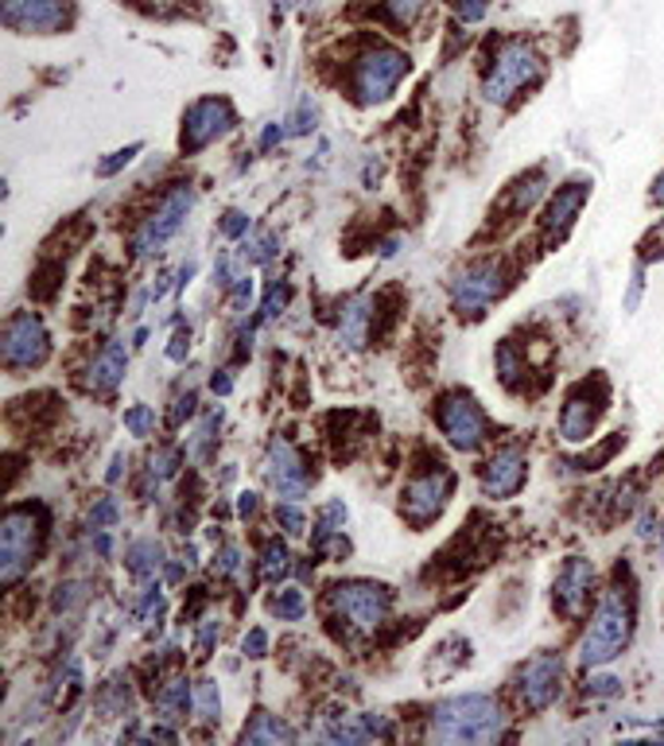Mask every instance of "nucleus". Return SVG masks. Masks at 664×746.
Masks as SVG:
<instances>
[{"mask_svg":"<svg viewBox=\"0 0 664 746\" xmlns=\"http://www.w3.org/2000/svg\"><path fill=\"white\" fill-rule=\"evenodd\" d=\"M528 478V459L516 448H501L482 471V494L486 498H513Z\"/></svg>","mask_w":664,"mask_h":746,"instance_id":"15","label":"nucleus"},{"mask_svg":"<svg viewBox=\"0 0 664 746\" xmlns=\"http://www.w3.org/2000/svg\"><path fill=\"white\" fill-rule=\"evenodd\" d=\"M265 649H268V634L265 630H253V634L245 638V653H250V657H265Z\"/></svg>","mask_w":664,"mask_h":746,"instance_id":"39","label":"nucleus"},{"mask_svg":"<svg viewBox=\"0 0 664 746\" xmlns=\"http://www.w3.org/2000/svg\"><path fill=\"white\" fill-rule=\"evenodd\" d=\"M245 743H280V738H295L292 731L280 723L277 716H268V711H260L257 719H253V728H245Z\"/></svg>","mask_w":664,"mask_h":746,"instance_id":"24","label":"nucleus"},{"mask_svg":"<svg viewBox=\"0 0 664 746\" xmlns=\"http://www.w3.org/2000/svg\"><path fill=\"white\" fill-rule=\"evenodd\" d=\"M4 20H9V28L55 31L66 24V4L63 0H9Z\"/></svg>","mask_w":664,"mask_h":746,"instance_id":"17","label":"nucleus"},{"mask_svg":"<svg viewBox=\"0 0 664 746\" xmlns=\"http://www.w3.org/2000/svg\"><path fill=\"white\" fill-rule=\"evenodd\" d=\"M618 689H622V681H618V677H606V672H602V677H590V681H587V696H614Z\"/></svg>","mask_w":664,"mask_h":746,"instance_id":"35","label":"nucleus"},{"mask_svg":"<svg viewBox=\"0 0 664 746\" xmlns=\"http://www.w3.org/2000/svg\"><path fill=\"white\" fill-rule=\"evenodd\" d=\"M250 299H253V280L250 276H238V284H233V304H238V308H245Z\"/></svg>","mask_w":664,"mask_h":746,"instance_id":"41","label":"nucleus"},{"mask_svg":"<svg viewBox=\"0 0 664 746\" xmlns=\"http://www.w3.org/2000/svg\"><path fill=\"white\" fill-rule=\"evenodd\" d=\"M194 708H199V716H203V719H218V711H221L218 684H214V681L199 684V692H194Z\"/></svg>","mask_w":664,"mask_h":746,"instance_id":"29","label":"nucleus"},{"mask_svg":"<svg viewBox=\"0 0 664 746\" xmlns=\"http://www.w3.org/2000/svg\"><path fill=\"white\" fill-rule=\"evenodd\" d=\"M187 708H191V689H187V681H167L164 689L156 692L159 719H183Z\"/></svg>","mask_w":664,"mask_h":746,"instance_id":"22","label":"nucleus"},{"mask_svg":"<svg viewBox=\"0 0 664 746\" xmlns=\"http://www.w3.org/2000/svg\"><path fill=\"white\" fill-rule=\"evenodd\" d=\"M563 692V661L560 657H533L516 677V696L528 711L552 708Z\"/></svg>","mask_w":664,"mask_h":746,"instance_id":"13","label":"nucleus"},{"mask_svg":"<svg viewBox=\"0 0 664 746\" xmlns=\"http://www.w3.org/2000/svg\"><path fill=\"white\" fill-rule=\"evenodd\" d=\"M288 568H292V556H288V544L280 541H268L265 544V556H260V571H265L268 583H280V579L288 576Z\"/></svg>","mask_w":664,"mask_h":746,"instance_id":"25","label":"nucleus"},{"mask_svg":"<svg viewBox=\"0 0 664 746\" xmlns=\"http://www.w3.org/2000/svg\"><path fill=\"white\" fill-rule=\"evenodd\" d=\"M451 490H455V475L451 471H443V466L416 475L412 483L405 486V517L412 525H427L432 517H439L443 513Z\"/></svg>","mask_w":664,"mask_h":746,"instance_id":"12","label":"nucleus"},{"mask_svg":"<svg viewBox=\"0 0 664 746\" xmlns=\"http://www.w3.org/2000/svg\"><path fill=\"white\" fill-rule=\"evenodd\" d=\"M439 432L455 451H478L489 439V420H486V412L478 409L474 397L451 393V397H443V404H439Z\"/></svg>","mask_w":664,"mask_h":746,"instance_id":"8","label":"nucleus"},{"mask_svg":"<svg viewBox=\"0 0 664 746\" xmlns=\"http://www.w3.org/2000/svg\"><path fill=\"white\" fill-rule=\"evenodd\" d=\"M498 373H501V382H506V385H513L516 377L525 373V358L516 355V346H513V343H506V346L498 350Z\"/></svg>","mask_w":664,"mask_h":746,"instance_id":"27","label":"nucleus"},{"mask_svg":"<svg viewBox=\"0 0 664 746\" xmlns=\"http://www.w3.org/2000/svg\"><path fill=\"white\" fill-rule=\"evenodd\" d=\"M385 9L393 16V24H412L420 16V9H424V0H385Z\"/></svg>","mask_w":664,"mask_h":746,"instance_id":"31","label":"nucleus"},{"mask_svg":"<svg viewBox=\"0 0 664 746\" xmlns=\"http://www.w3.org/2000/svg\"><path fill=\"white\" fill-rule=\"evenodd\" d=\"M533 78H540V59H536V51L525 43V39H513V43L501 47L494 66H489L486 98L489 102H509V98L525 90Z\"/></svg>","mask_w":664,"mask_h":746,"instance_id":"4","label":"nucleus"},{"mask_svg":"<svg viewBox=\"0 0 664 746\" xmlns=\"http://www.w3.org/2000/svg\"><path fill=\"white\" fill-rule=\"evenodd\" d=\"M408 75V59L393 47H373L358 59L354 66V93L358 102H385L388 93L397 90V82Z\"/></svg>","mask_w":664,"mask_h":746,"instance_id":"7","label":"nucleus"},{"mask_svg":"<svg viewBox=\"0 0 664 746\" xmlns=\"http://www.w3.org/2000/svg\"><path fill=\"white\" fill-rule=\"evenodd\" d=\"M78 599H82V588H78V583H63V588H59V595H55V606H59V610H71Z\"/></svg>","mask_w":664,"mask_h":746,"instance_id":"37","label":"nucleus"},{"mask_svg":"<svg viewBox=\"0 0 664 746\" xmlns=\"http://www.w3.org/2000/svg\"><path fill=\"white\" fill-rule=\"evenodd\" d=\"M238 513H241V517H253V513H257V494H241Z\"/></svg>","mask_w":664,"mask_h":746,"instance_id":"44","label":"nucleus"},{"mask_svg":"<svg viewBox=\"0 0 664 746\" xmlns=\"http://www.w3.org/2000/svg\"><path fill=\"white\" fill-rule=\"evenodd\" d=\"M117 502H113V498H102V502L93 505L90 510V525L93 529H110V525H117Z\"/></svg>","mask_w":664,"mask_h":746,"instance_id":"33","label":"nucleus"},{"mask_svg":"<svg viewBox=\"0 0 664 746\" xmlns=\"http://www.w3.org/2000/svg\"><path fill=\"white\" fill-rule=\"evenodd\" d=\"M506 711L498 699L482 696V692H467V696H451L435 704L427 728L439 743H498L506 735Z\"/></svg>","mask_w":664,"mask_h":746,"instance_id":"1","label":"nucleus"},{"mask_svg":"<svg viewBox=\"0 0 664 746\" xmlns=\"http://www.w3.org/2000/svg\"><path fill=\"white\" fill-rule=\"evenodd\" d=\"M164 568V549H159V541H152V537H144V541H137L129 549V571L132 576H156V571Z\"/></svg>","mask_w":664,"mask_h":746,"instance_id":"23","label":"nucleus"},{"mask_svg":"<svg viewBox=\"0 0 664 746\" xmlns=\"http://www.w3.org/2000/svg\"><path fill=\"white\" fill-rule=\"evenodd\" d=\"M191 206H194V191L187 183H179L176 191L164 195V203H159L156 210L140 222V230L132 233V253H137V257H152V253L164 249L167 237L179 233L183 218L191 215Z\"/></svg>","mask_w":664,"mask_h":746,"instance_id":"6","label":"nucleus"},{"mask_svg":"<svg viewBox=\"0 0 664 746\" xmlns=\"http://www.w3.org/2000/svg\"><path fill=\"white\" fill-rule=\"evenodd\" d=\"M39 541H43V513L39 510H9L0 529V579L16 583L36 564Z\"/></svg>","mask_w":664,"mask_h":746,"instance_id":"3","label":"nucleus"},{"mask_svg":"<svg viewBox=\"0 0 664 746\" xmlns=\"http://www.w3.org/2000/svg\"><path fill=\"white\" fill-rule=\"evenodd\" d=\"M191 412H194V393H187V397H179V401H176L171 424H183V416H191Z\"/></svg>","mask_w":664,"mask_h":746,"instance_id":"42","label":"nucleus"},{"mask_svg":"<svg viewBox=\"0 0 664 746\" xmlns=\"http://www.w3.org/2000/svg\"><path fill=\"white\" fill-rule=\"evenodd\" d=\"M265 478H268V486L284 498V502H299V498H307V490H311V471L304 466V455H299V451L280 436L268 443Z\"/></svg>","mask_w":664,"mask_h":746,"instance_id":"11","label":"nucleus"},{"mask_svg":"<svg viewBox=\"0 0 664 746\" xmlns=\"http://www.w3.org/2000/svg\"><path fill=\"white\" fill-rule=\"evenodd\" d=\"M583 203H587V186H583V183H572V191H560V195H556V203L548 206V215H545L548 237H563V233L572 230V222H575V215L583 210Z\"/></svg>","mask_w":664,"mask_h":746,"instance_id":"20","label":"nucleus"},{"mask_svg":"<svg viewBox=\"0 0 664 746\" xmlns=\"http://www.w3.org/2000/svg\"><path fill=\"white\" fill-rule=\"evenodd\" d=\"M284 299H288V288H280V284H277V288L268 292V299H265V316H268V319L280 316V308H284Z\"/></svg>","mask_w":664,"mask_h":746,"instance_id":"40","label":"nucleus"},{"mask_svg":"<svg viewBox=\"0 0 664 746\" xmlns=\"http://www.w3.org/2000/svg\"><path fill=\"white\" fill-rule=\"evenodd\" d=\"M137 152H140V144H132V149L117 152V156H113V159H105L102 168H98V176H113V171H117V168H120V164H129V159H132V156H137Z\"/></svg>","mask_w":664,"mask_h":746,"instance_id":"38","label":"nucleus"},{"mask_svg":"<svg viewBox=\"0 0 664 746\" xmlns=\"http://www.w3.org/2000/svg\"><path fill=\"white\" fill-rule=\"evenodd\" d=\"M0 355L9 370H31V365H43V358L51 355V338H47V326L39 323V316L31 311H20L4 323V343H0Z\"/></svg>","mask_w":664,"mask_h":746,"instance_id":"9","label":"nucleus"},{"mask_svg":"<svg viewBox=\"0 0 664 746\" xmlns=\"http://www.w3.org/2000/svg\"><path fill=\"white\" fill-rule=\"evenodd\" d=\"M125 365H129V350H125V343H105L102 355L90 362V377H86V385H90V393H113L120 385V377H125Z\"/></svg>","mask_w":664,"mask_h":746,"instance_id":"19","label":"nucleus"},{"mask_svg":"<svg viewBox=\"0 0 664 746\" xmlns=\"http://www.w3.org/2000/svg\"><path fill=\"white\" fill-rule=\"evenodd\" d=\"M277 522L284 525V532L288 537H299L304 532V513H299V505L295 502H284V505H277Z\"/></svg>","mask_w":664,"mask_h":746,"instance_id":"32","label":"nucleus"},{"mask_svg":"<svg viewBox=\"0 0 664 746\" xmlns=\"http://www.w3.org/2000/svg\"><path fill=\"white\" fill-rule=\"evenodd\" d=\"M230 125H233L230 105L218 102V98H206V102L191 105V113H187V121H183V149L187 152L206 149V144L218 140Z\"/></svg>","mask_w":664,"mask_h":746,"instance_id":"14","label":"nucleus"},{"mask_svg":"<svg viewBox=\"0 0 664 746\" xmlns=\"http://www.w3.org/2000/svg\"><path fill=\"white\" fill-rule=\"evenodd\" d=\"M272 610H277L280 618H288V622H295V618H304L307 610V599L299 588H284L277 599H272Z\"/></svg>","mask_w":664,"mask_h":746,"instance_id":"26","label":"nucleus"},{"mask_svg":"<svg viewBox=\"0 0 664 746\" xmlns=\"http://www.w3.org/2000/svg\"><path fill=\"white\" fill-rule=\"evenodd\" d=\"M167 358H171V362H183V358H187V335L171 338V346H167Z\"/></svg>","mask_w":664,"mask_h":746,"instance_id":"43","label":"nucleus"},{"mask_svg":"<svg viewBox=\"0 0 664 746\" xmlns=\"http://www.w3.org/2000/svg\"><path fill=\"white\" fill-rule=\"evenodd\" d=\"M599 412H602V404L590 401V385L575 389L572 397H567V404L560 409L563 439H567V443H583V439H590V432H595V424H599Z\"/></svg>","mask_w":664,"mask_h":746,"instance_id":"18","label":"nucleus"},{"mask_svg":"<svg viewBox=\"0 0 664 746\" xmlns=\"http://www.w3.org/2000/svg\"><path fill=\"white\" fill-rule=\"evenodd\" d=\"M339 338L350 350H361L369 338V304L366 299H354V304H346L339 316Z\"/></svg>","mask_w":664,"mask_h":746,"instance_id":"21","label":"nucleus"},{"mask_svg":"<svg viewBox=\"0 0 664 746\" xmlns=\"http://www.w3.org/2000/svg\"><path fill=\"white\" fill-rule=\"evenodd\" d=\"M245 230H250V218L241 215V210H230V215L221 218V233H226V237H241Z\"/></svg>","mask_w":664,"mask_h":746,"instance_id":"36","label":"nucleus"},{"mask_svg":"<svg viewBox=\"0 0 664 746\" xmlns=\"http://www.w3.org/2000/svg\"><path fill=\"white\" fill-rule=\"evenodd\" d=\"M125 428H129L137 439H144L148 432L156 428V409H148V404H132V409L125 412Z\"/></svg>","mask_w":664,"mask_h":746,"instance_id":"28","label":"nucleus"},{"mask_svg":"<svg viewBox=\"0 0 664 746\" xmlns=\"http://www.w3.org/2000/svg\"><path fill=\"white\" fill-rule=\"evenodd\" d=\"M661 552H664V529H661Z\"/></svg>","mask_w":664,"mask_h":746,"instance_id":"49","label":"nucleus"},{"mask_svg":"<svg viewBox=\"0 0 664 746\" xmlns=\"http://www.w3.org/2000/svg\"><path fill=\"white\" fill-rule=\"evenodd\" d=\"M637 525H641V529H637V532H641V537H653V532H656V517H653V513H649V510H646V517H641V522H637Z\"/></svg>","mask_w":664,"mask_h":746,"instance_id":"46","label":"nucleus"},{"mask_svg":"<svg viewBox=\"0 0 664 746\" xmlns=\"http://www.w3.org/2000/svg\"><path fill=\"white\" fill-rule=\"evenodd\" d=\"M214 393H230L233 389V377H230V373H226V370H221V373H214Z\"/></svg>","mask_w":664,"mask_h":746,"instance_id":"45","label":"nucleus"},{"mask_svg":"<svg viewBox=\"0 0 664 746\" xmlns=\"http://www.w3.org/2000/svg\"><path fill=\"white\" fill-rule=\"evenodd\" d=\"M629 634H634V599H629V591L610 588L602 595L599 610L590 615L587 634L579 638V661L590 665V669L614 661L626 649Z\"/></svg>","mask_w":664,"mask_h":746,"instance_id":"2","label":"nucleus"},{"mask_svg":"<svg viewBox=\"0 0 664 746\" xmlns=\"http://www.w3.org/2000/svg\"><path fill=\"white\" fill-rule=\"evenodd\" d=\"M656 203H664V176H661V183H656Z\"/></svg>","mask_w":664,"mask_h":746,"instance_id":"48","label":"nucleus"},{"mask_svg":"<svg viewBox=\"0 0 664 746\" xmlns=\"http://www.w3.org/2000/svg\"><path fill=\"white\" fill-rule=\"evenodd\" d=\"M590 588H595V564L583 556L567 560L560 579H556V606H560V615L579 618L590 603Z\"/></svg>","mask_w":664,"mask_h":746,"instance_id":"16","label":"nucleus"},{"mask_svg":"<svg viewBox=\"0 0 664 746\" xmlns=\"http://www.w3.org/2000/svg\"><path fill=\"white\" fill-rule=\"evenodd\" d=\"M120 466H125V455H113V463H110V475H105V478H110V483H117V478H120Z\"/></svg>","mask_w":664,"mask_h":746,"instance_id":"47","label":"nucleus"},{"mask_svg":"<svg viewBox=\"0 0 664 746\" xmlns=\"http://www.w3.org/2000/svg\"><path fill=\"white\" fill-rule=\"evenodd\" d=\"M331 606L339 610L354 630H378L381 622L393 610V591L381 588V583H339L331 588Z\"/></svg>","mask_w":664,"mask_h":746,"instance_id":"5","label":"nucleus"},{"mask_svg":"<svg viewBox=\"0 0 664 746\" xmlns=\"http://www.w3.org/2000/svg\"><path fill=\"white\" fill-rule=\"evenodd\" d=\"M214 571H218V576H238L241 571V552L233 549H221V556H214Z\"/></svg>","mask_w":664,"mask_h":746,"instance_id":"34","label":"nucleus"},{"mask_svg":"<svg viewBox=\"0 0 664 746\" xmlns=\"http://www.w3.org/2000/svg\"><path fill=\"white\" fill-rule=\"evenodd\" d=\"M501 296V265L498 261H474L467 272H459L451 284V304L459 316H486V308Z\"/></svg>","mask_w":664,"mask_h":746,"instance_id":"10","label":"nucleus"},{"mask_svg":"<svg viewBox=\"0 0 664 746\" xmlns=\"http://www.w3.org/2000/svg\"><path fill=\"white\" fill-rule=\"evenodd\" d=\"M272 253H277V237H272V233H257L253 242H245V261H253V265H265Z\"/></svg>","mask_w":664,"mask_h":746,"instance_id":"30","label":"nucleus"}]
</instances>
